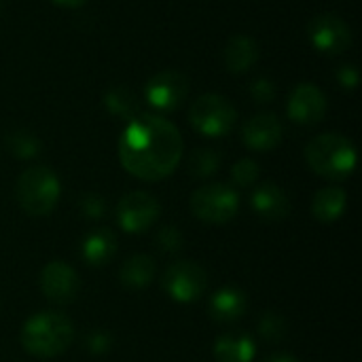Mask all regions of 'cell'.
Listing matches in <instances>:
<instances>
[{"label":"cell","mask_w":362,"mask_h":362,"mask_svg":"<svg viewBox=\"0 0 362 362\" xmlns=\"http://www.w3.org/2000/svg\"><path fill=\"white\" fill-rule=\"evenodd\" d=\"M155 261L148 255H134L121 265V282L129 288H144L155 278Z\"/></svg>","instance_id":"cell-20"},{"label":"cell","mask_w":362,"mask_h":362,"mask_svg":"<svg viewBox=\"0 0 362 362\" xmlns=\"http://www.w3.org/2000/svg\"><path fill=\"white\" fill-rule=\"evenodd\" d=\"M155 242H157V248H161L163 252H178L185 244V238L176 227L168 225V227L159 229Z\"/></svg>","instance_id":"cell-26"},{"label":"cell","mask_w":362,"mask_h":362,"mask_svg":"<svg viewBox=\"0 0 362 362\" xmlns=\"http://www.w3.org/2000/svg\"><path fill=\"white\" fill-rule=\"evenodd\" d=\"M242 140L252 151H272L282 140V123L272 112L255 115L246 121L242 129Z\"/></svg>","instance_id":"cell-13"},{"label":"cell","mask_w":362,"mask_h":362,"mask_svg":"<svg viewBox=\"0 0 362 362\" xmlns=\"http://www.w3.org/2000/svg\"><path fill=\"white\" fill-rule=\"evenodd\" d=\"M42 295L55 305H68L76 299L81 282L78 274L64 261H51L40 274Z\"/></svg>","instance_id":"cell-10"},{"label":"cell","mask_w":362,"mask_h":362,"mask_svg":"<svg viewBox=\"0 0 362 362\" xmlns=\"http://www.w3.org/2000/svg\"><path fill=\"white\" fill-rule=\"evenodd\" d=\"M218 165L221 155L212 148H197L189 157V172L193 174V178H210L218 172Z\"/></svg>","instance_id":"cell-22"},{"label":"cell","mask_w":362,"mask_h":362,"mask_svg":"<svg viewBox=\"0 0 362 362\" xmlns=\"http://www.w3.org/2000/svg\"><path fill=\"white\" fill-rule=\"evenodd\" d=\"M0 4H2V0H0Z\"/></svg>","instance_id":"cell-33"},{"label":"cell","mask_w":362,"mask_h":362,"mask_svg":"<svg viewBox=\"0 0 362 362\" xmlns=\"http://www.w3.org/2000/svg\"><path fill=\"white\" fill-rule=\"evenodd\" d=\"M305 159L318 176L329 180H346L354 172L356 151L341 134H320L308 144Z\"/></svg>","instance_id":"cell-3"},{"label":"cell","mask_w":362,"mask_h":362,"mask_svg":"<svg viewBox=\"0 0 362 362\" xmlns=\"http://www.w3.org/2000/svg\"><path fill=\"white\" fill-rule=\"evenodd\" d=\"M189 119L191 125L204 136H225L233 129L238 110L227 98L218 93H206L193 102Z\"/></svg>","instance_id":"cell-6"},{"label":"cell","mask_w":362,"mask_h":362,"mask_svg":"<svg viewBox=\"0 0 362 362\" xmlns=\"http://www.w3.org/2000/svg\"><path fill=\"white\" fill-rule=\"evenodd\" d=\"M252 210L265 221H282L291 212V199L282 187L274 182H263L252 193Z\"/></svg>","instance_id":"cell-14"},{"label":"cell","mask_w":362,"mask_h":362,"mask_svg":"<svg viewBox=\"0 0 362 362\" xmlns=\"http://www.w3.org/2000/svg\"><path fill=\"white\" fill-rule=\"evenodd\" d=\"M346 191L339 187H327L320 189L314 199H312V214L320 221V223H333L337 221L344 210H346Z\"/></svg>","instance_id":"cell-19"},{"label":"cell","mask_w":362,"mask_h":362,"mask_svg":"<svg viewBox=\"0 0 362 362\" xmlns=\"http://www.w3.org/2000/svg\"><path fill=\"white\" fill-rule=\"evenodd\" d=\"M255 354L257 346L244 333H225L214 344V356L218 362H252Z\"/></svg>","instance_id":"cell-17"},{"label":"cell","mask_w":362,"mask_h":362,"mask_svg":"<svg viewBox=\"0 0 362 362\" xmlns=\"http://www.w3.org/2000/svg\"><path fill=\"white\" fill-rule=\"evenodd\" d=\"M337 76H339L341 85H348V87H354V85L358 83V72H356L352 66H344V68L337 72Z\"/></svg>","instance_id":"cell-30"},{"label":"cell","mask_w":362,"mask_h":362,"mask_svg":"<svg viewBox=\"0 0 362 362\" xmlns=\"http://www.w3.org/2000/svg\"><path fill=\"white\" fill-rule=\"evenodd\" d=\"M327 115L325 93L310 83L299 85L288 100V117L301 125H316Z\"/></svg>","instance_id":"cell-12"},{"label":"cell","mask_w":362,"mask_h":362,"mask_svg":"<svg viewBox=\"0 0 362 362\" xmlns=\"http://www.w3.org/2000/svg\"><path fill=\"white\" fill-rule=\"evenodd\" d=\"M259 333L265 341H282L286 335V322L282 316H278L276 312H267L261 320H259Z\"/></svg>","instance_id":"cell-24"},{"label":"cell","mask_w":362,"mask_h":362,"mask_svg":"<svg viewBox=\"0 0 362 362\" xmlns=\"http://www.w3.org/2000/svg\"><path fill=\"white\" fill-rule=\"evenodd\" d=\"M8 146H11V151H13L17 157H21V159L34 157V155L40 151L38 138H36L34 134H30V132H23V129L8 134Z\"/></svg>","instance_id":"cell-23"},{"label":"cell","mask_w":362,"mask_h":362,"mask_svg":"<svg viewBox=\"0 0 362 362\" xmlns=\"http://www.w3.org/2000/svg\"><path fill=\"white\" fill-rule=\"evenodd\" d=\"M310 40L318 51L329 55H339L346 49H350L352 32L341 17L333 13H322L310 21Z\"/></svg>","instance_id":"cell-9"},{"label":"cell","mask_w":362,"mask_h":362,"mask_svg":"<svg viewBox=\"0 0 362 362\" xmlns=\"http://www.w3.org/2000/svg\"><path fill=\"white\" fill-rule=\"evenodd\" d=\"M231 178L238 187H250L259 178V163L255 159H240L231 170Z\"/></svg>","instance_id":"cell-25"},{"label":"cell","mask_w":362,"mask_h":362,"mask_svg":"<svg viewBox=\"0 0 362 362\" xmlns=\"http://www.w3.org/2000/svg\"><path fill=\"white\" fill-rule=\"evenodd\" d=\"M21 210L30 216H47L53 212L59 199V180L53 170L34 165L21 172L15 187Z\"/></svg>","instance_id":"cell-4"},{"label":"cell","mask_w":362,"mask_h":362,"mask_svg":"<svg viewBox=\"0 0 362 362\" xmlns=\"http://www.w3.org/2000/svg\"><path fill=\"white\" fill-rule=\"evenodd\" d=\"M161 214L159 202L146 191H132L121 197L117 206V221L127 233H142L151 229Z\"/></svg>","instance_id":"cell-8"},{"label":"cell","mask_w":362,"mask_h":362,"mask_svg":"<svg viewBox=\"0 0 362 362\" xmlns=\"http://www.w3.org/2000/svg\"><path fill=\"white\" fill-rule=\"evenodd\" d=\"M246 308H248L246 295L240 288H233V286L216 291L210 297V303H208L210 316L221 325H229V322L240 320L246 314Z\"/></svg>","instance_id":"cell-15"},{"label":"cell","mask_w":362,"mask_h":362,"mask_svg":"<svg viewBox=\"0 0 362 362\" xmlns=\"http://www.w3.org/2000/svg\"><path fill=\"white\" fill-rule=\"evenodd\" d=\"M259 59V45L250 36H233L225 47V66L229 72H246Z\"/></svg>","instance_id":"cell-18"},{"label":"cell","mask_w":362,"mask_h":362,"mask_svg":"<svg viewBox=\"0 0 362 362\" xmlns=\"http://www.w3.org/2000/svg\"><path fill=\"white\" fill-rule=\"evenodd\" d=\"M106 108L123 119H134L138 112V95L127 87H117L106 93Z\"/></svg>","instance_id":"cell-21"},{"label":"cell","mask_w":362,"mask_h":362,"mask_svg":"<svg viewBox=\"0 0 362 362\" xmlns=\"http://www.w3.org/2000/svg\"><path fill=\"white\" fill-rule=\"evenodd\" d=\"M189 93V78L176 70H163L155 74L144 89V95L151 106L159 110H174L182 104Z\"/></svg>","instance_id":"cell-11"},{"label":"cell","mask_w":362,"mask_h":362,"mask_svg":"<svg viewBox=\"0 0 362 362\" xmlns=\"http://www.w3.org/2000/svg\"><path fill=\"white\" fill-rule=\"evenodd\" d=\"M81 255L85 259V263L93 265V267H102L106 263L112 261V257L117 255V238L110 229H95L91 231L81 246Z\"/></svg>","instance_id":"cell-16"},{"label":"cell","mask_w":362,"mask_h":362,"mask_svg":"<svg viewBox=\"0 0 362 362\" xmlns=\"http://www.w3.org/2000/svg\"><path fill=\"white\" fill-rule=\"evenodd\" d=\"M263 362H299L297 358L288 356V354H274V356H267Z\"/></svg>","instance_id":"cell-31"},{"label":"cell","mask_w":362,"mask_h":362,"mask_svg":"<svg viewBox=\"0 0 362 362\" xmlns=\"http://www.w3.org/2000/svg\"><path fill=\"white\" fill-rule=\"evenodd\" d=\"M250 93H252V98H255L257 102H272L274 95H276V87H274V83L267 81V78H257V81L252 83V87H250Z\"/></svg>","instance_id":"cell-27"},{"label":"cell","mask_w":362,"mask_h":362,"mask_svg":"<svg viewBox=\"0 0 362 362\" xmlns=\"http://www.w3.org/2000/svg\"><path fill=\"white\" fill-rule=\"evenodd\" d=\"M87 344H89V350H91V352H106V350H110V337L104 335V333L91 335Z\"/></svg>","instance_id":"cell-29"},{"label":"cell","mask_w":362,"mask_h":362,"mask_svg":"<svg viewBox=\"0 0 362 362\" xmlns=\"http://www.w3.org/2000/svg\"><path fill=\"white\" fill-rule=\"evenodd\" d=\"M81 210H83V214H85V216L98 218V216H102V214H104V202H102L98 195L89 193V195H85V197L81 199Z\"/></svg>","instance_id":"cell-28"},{"label":"cell","mask_w":362,"mask_h":362,"mask_svg":"<svg viewBox=\"0 0 362 362\" xmlns=\"http://www.w3.org/2000/svg\"><path fill=\"white\" fill-rule=\"evenodd\" d=\"M21 346L36 358H53L64 354L74 339V325L59 312H42L21 327Z\"/></svg>","instance_id":"cell-2"},{"label":"cell","mask_w":362,"mask_h":362,"mask_svg":"<svg viewBox=\"0 0 362 362\" xmlns=\"http://www.w3.org/2000/svg\"><path fill=\"white\" fill-rule=\"evenodd\" d=\"M55 4H59V6H68V8H74V6H81V4H85L87 0H53Z\"/></svg>","instance_id":"cell-32"},{"label":"cell","mask_w":362,"mask_h":362,"mask_svg":"<svg viewBox=\"0 0 362 362\" xmlns=\"http://www.w3.org/2000/svg\"><path fill=\"white\" fill-rule=\"evenodd\" d=\"M163 288L174 301L191 303L206 293L208 274L193 261H176L163 274Z\"/></svg>","instance_id":"cell-7"},{"label":"cell","mask_w":362,"mask_h":362,"mask_svg":"<svg viewBox=\"0 0 362 362\" xmlns=\"http://www.w3.org/2000/svg\"><path fill=\"white\" fill-rule=\"evenodd\" d=\"M240 210V195L229 185H206L199 187L191 197V212L210 225L229 223Z\"/></svg>","instance_id":"cell-5"},{"label":"cell","mask_w":362,"mask_h":362,"mask_svg":"<svg viewBox=\"0 0 362 362\" xmlns=\"http://www.w3.org/2000/svg\"><path fill=\"white\" fill-rule=\"evenodd\" d=\"M182 157V136L168 119L138 115L129 121L119 140L121 165L140 180H161L170 176Z\"/></svg>","instance_id":"cell-1"}]
</instances>
